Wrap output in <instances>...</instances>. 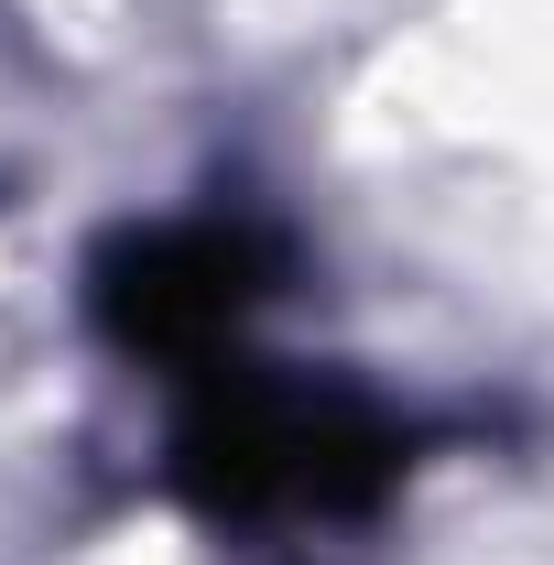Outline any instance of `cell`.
<instances>
[{
  "mask_svg": "<svg viewBox=\"0 0 554 565\" xmlns=\"http://www.w3.org/2000/svg\"><path fill=\"white\" fill-rule=\"evenodd\" d=\"M196 414H185V490L207 500L217 522H262V511H359V500L392 490L403 446L359 403H327V392H294V381H262L239 359L196 370Z\"/></svg>",
  "mask_w": 554,
  "mask_h": 565,
  "instance_id": "obj_1",
  "label": "cell"
},
{
  "mask_svg": "<svg viewBox=\"0 0 554 565\" xmlns=\"http://www.w3.org/2000/svg\"><path fill=\"white\" fill-rule=\"evenodd\" d=\"M273 294V239L251 228H141L98 262V316L131 359H174V370H217L228 338L251 327V305Z\"/></svg>",
  "mask_w": 554,
  "mask_h": 565,
  "instance_id": "obj_2",
  "label": "cell"
}]
</instances>
